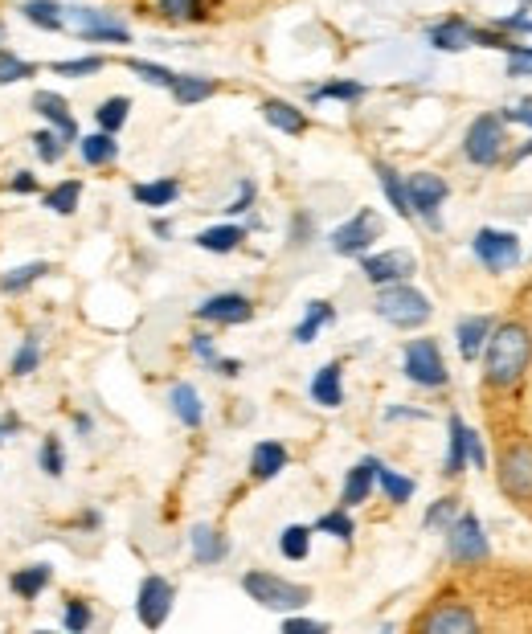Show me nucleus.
<instances>
[{"instance_id": "obj_6", "label": "nucleus", "mask_w": 532, "mask_h": 634, "mask_svg": "<svg viewBox=\"0 0 532 634\" xmlns=\"http://www.w3.org/2000/svg\"><path fill=\"white\" fill-rule=\"evenodd\" d=\"M487 553H492V545H487V532H483L479 516L459 512L455 524L447 528V557L455 565H479V561H487Z\"/></svg>"}, {"instance_id": "obj_3", "label": "nucleus", "mask_w": 532, "mask_h": 634, "mask_svg": "<svg viewBox=\"0 0 532 634\" xmlns=\"http://www.w3.org/2000/svg\"><path fill=\"white\" fill-rule=\"evenodd\" d=\"M373 311L381 315L385 324L406 328V332H410V328H422L430 315H434L430 299H426L418 287H410V283H385V287H377Z\"/></svg>"}, {"instance_id": "obj_7", "label": "nucleus", "mask_w": 532, "mask_h": 634, "mask_svg": "<svg viewBox=\"0 0 532 634\" xmlns=\"http://www.w3.org/2000/svg\"><path fill=\"white\" fill-rule=\"evenodd\" d=\"M377 238H381V217L373 209H357L344 225H336L328 242L340 258H361V254H369V246Z\"/></svg>"}, {"instance_id": "obj_11", "label": "nucleus", "mask_w": 532, "mask_h": 634, "mask_svg": "<svg viewBox=\"0 0 532 634\" xmlns=\"http://www.w3.org/2000/svg\"><path fill=\"white\" fill-rule=\"evenodd\" d=\"M66 25L82 37V41H115V45H127L131 41V29L111 17V13H99V9H66Z\"/></svg>"}, {"instance_id": "obj_34", "label": "nucleus", "mask_w": 532, "mask_h": 634, "mask_svg": "<svg viewBox=\"0 0 532 634\" xmlns=\"http://www.w3.org/2000/svg\"><path fill=\"white\" fill-rule=\"evenodd\" d=\"M377 487L385 491V500L389 504H410L414 500V491H418V483L410 479V475H402V471H393V467H377Z\"/></svg>"}, {"instance_id": "obj_39", "label": "nucleus", "mask_w": 532, "mask_h": 634, "mask_svg": "<svg viewBox=\"0 0 532 634\" xmlns=\"http://www.w3.org/2000/svg\"><path fill=\"white\" fill-rule=\"evenodd\" d=\"M324 99H336V103H361V99H365V82H352V78L324 82V86L312 90V103H324Z\"/></svg>"}, {"instance_id": "obj_40", "label": "nucleus", "mask_w": 532, "mask_h": 634, "mask_svg": "<svg viewBox=\"0 0 532 634\" xmlns=\"http://www.w3.org/2000/svg\"><path fill=\"white\" fill-rule=\"evenodd\" d=\"M312 532H324V536H336V540H348L357 536V524H352V508H332V512H324L316 524H312Z\"/></svg>"}, {"instance_id": "obj_56", "label": "nucleus", "mask_w": 532, "mask_h": 634, "mask_svg": "<svg viewBox=\"0 0 532 634\" xmlns=\"http://www.w3.org/2000/svg\"><path fill=\"white\" fill-rule=\"evenodd\" d=\"M9 189H13V193H37V176H33V172H17V176L9 180Z\"/></svg>"}, {"instance_id": "obj_12", "label": "nucleus", "mask_w": 532, "mask_h": 634, "mask_svg": "<svg viewBox=\"0 0 532 634\" xmlns=\"http://www.w3.org/2000/svg\"><path fill=\"white\" fill-rule=\"evenodd\" d=\"M361 270L373 287L385 283H410V275H418V258L410 250H385V254H361Z\"/></svg>"}, {"instance_id": "obj_18", "label": "nucleus", "mask_w": 532, "mask_h": 634, "mask_svg": "<svg viewBox=\"0 0 532 634\" xmlns=\"http://www.w3.org/2000/svg\"><path fill=\"white\" fill-rule=\"evenodd\" d=\"M377 467H381V459H361L357 467H352L348 475H344V487H340V508H357V504H365L369 495H373V483H377Z\"/></svg>"}, {"instance_id": "obj_13", "label": "nucleus", "mask_w": 532, "mask_h": 634, "mask_svg": "<svg viewBox=\"0 0 532 634\" xmlns=\"http://www.w3.org/2000/svg\"><path fill=\"white\" fill-rule=\"evenodd\" d=\"M500 487L512 500H532V442H512L500 455Z\"/></svg>"}, {"instance_id": "obj_32", "label": "nucleus", "mask_w": 532, "mask_h": 634, "mask_svg": "<svg viewBox=\"0 0 532 634\" xmlns=\"http://www.w3.org/2000/svg\"><path fill=\"white\" fill-rule=\"evenodd\" d=\"M332 320H336L332 303L328 299H312V303H307V311H303V320L295 324V344H312L320 336V328H328Z\"/></svg>"}, {"instance_id": "obj_61", "label": "nucleus", "mask_w": 532, "mask_h": 634, "mask_svg": "<svg viewBox=\"0 0 532 634\" xmlns=\"http://www.w3.org/2000/svg\"><path fill=\"white\" fill-rule=\"evenodd\" d=\"M152 230H156L160 238H168V234H172V225H168V221H152Z\"/></svg>"}, {"instance_id": "obj_46", "label": "nucleus", "mask_w": 532, "mask_h": 634, "mask_svg": "<svg viewBox=\"0 0 532 634\" xmlns=\"http://www.w3.org/2000/svg\"><path fill=\"white\" fill-rule=\"evenodd\" d=\"M33 74H37L33 62H25V58H17V54H9V50H0V86L25 82V78H33Z\"/></svg>"}, {"instance_id": "obj_22", "label": "nucleus", "mask_w": 532, "mask_h": 634, "mask_svg": "<svg viewBox=\"0 0 532 634\" xmlns=\"http://www.w3.org/2000/svg\"><path fill=\"white\" fill-rule=\"evenodd\" d=\"M168 405H172L176 422H181V426H189V430H197V426L205 422V405H201V393H197L189 381H176V385L168 389Z\"/></svg>"}, {"instance_id": "obj_19", "label": "nucleus", "mask_w": 532, "mask_h": 634, "mask_svg": "<svg viewBox=\"0 0 532 634\" xmlns=\"http://www.w3.org/2000/svg\"><path fill=\"white\" fill-rule=\"evenodd\" d=\"M189 545H193V561L197 565H221L230 557V540L221 536V528H213V524H193Z\"/></svg>"}, {"instance_id": "obj_21", "label": "nucleus", "mask_w": 532, "mask_h": 634, "mask_svg": "<svg viewBox=\"0 0 532 634\" xmlns=\"http://www.w3.org/2000/svg\"><path fill=\"white\" fill-rule=\"evenodd\" d=\"M287 446L283 442H275V438H266V442H258L254 450H250V475L258 479V483H266V479H275L279 471H287Z\"/></svg>"}, {"instance_id": "obj_26", "label": "nucleus", "mask_w": 532, "mask_h": 634, "mask_svg": "<svg viewBox=\"0 0 532 634\" xmlns=\"http://www.w3.org/2000/svg\"><path fill=\"white\" fill-rule=\"evenodd\" d=\"M373 172H377V180H381V189H385V197H389V205L397 209V217H414V209H410V193H406V176L397 172L393 164H385V160H377L373 164Z\"/></svg>"}, {"instance_id": "obj_10", "label": "nucleus", "mask_w": 532, "mask_h": 634, "mask_svg": "<svg viewBox=\"0 0 532 634\" xmlns=\"http://www.w3.org/2000/svg\"><path fill=\"white\" fill-rule=\"evenodd\" d=\"M172 602H176V590H172V581L160 577V573H148L140 581V594H136V614L148 630H160L172 614Z\"/></svg>"}, {"instance_id": "obj_30", "label": "nucleus", "mask_w": 532, "mask_h": 634, "mask_svg": "<svg viewBox=\"0 0 532 634\" xmlns=\"http://www.w3.org/2000/svg\"><path fill=\"white\" fill-rule=\"evenodd\" d=\"M50 581H54V569L50 565H25V569H17L13 573V594L17 598H25V602H33V598H41L50 590Z\"/></svg>"}, {"instance_id": "obj_48", "label": "nucleus", "mask_w": 532, "mask_h": 634, "mask_svg": "<svg viewBox=\"0 0 532 634\" xmlns=\"http://www.w3.org/2000/svg\"><path fill=\"white\" fill-rule=\"evenodd\" d=\"M91 622H95L91 602H82V598H70V602H66V610H62V626H66V630L82 634V630H91Z\"/></svg>"}, {"instance_id": "obj_36", "label": "nucleus", "mask_w": 532, "mask_h": 634, "mask_svg": "<svg viewBox=\"0 0 532 634\" xmlns=\"http://www.w3.org/2000/svg\"><path fill=\"white\" fill-rule=\"evenodd\" d=\"M279 553L287 561H307V553H312V528H307V524H287L279 532Z\"/></svg>"}, {"instance_id": "obj_63", "label": "nucleus", "mask_w": 532, "mask_h": 634, "mask_svg": "<svg viewBox=\"0 0 532 634\" xmlns=\"http://www.w3.org/2000/svg\"><path fill=\"white\" fill-rule=\"evenodd\" d=\"M0 442H5V426H0Z\"/></svg>"}, {"instance_id": "obj_35", "label": "nucleus", "mask_w": 532, "mask_h": 634, "mask_svg": "<svg viewBox=\"0 0 532 634\" xmlns=\"http://www.w3.org/2000/svg\"><path fill=\"white\" fill-rule=\"evenodd\" d=\"M41 275H50V262H25V266H13V270H5V275H0V291H5V295H21V291H29Z\"/></svg>"}, {"instance_id": "obj_23", "label": "nucleus", "mask_w": 532, "mask_h": 634, "mask_svg": "<svg viewBox=\"0 0 532 634\" xmlns=\"http://www.w3.org/2000/svg\"><path fill=\"white\" fill-rule=\"evenodd\" d=\"M168 95L181 103V107H197L205 99L217 95V78H205V74H176V82L168 86Z\"/></svg>"}, {"instance_id": "obj_27", "label": "nucleus", "mask_w": 532, "mask_h": 634, "mask_svg": "<svg viewBox=\"0 0 532 634\" xmlns=\"http://www.w3.org/2000/svg\"><path fill=\"white\" fill-rule=\"evenodd\" d=\"M467 430L471 426L459 414H451V422H447L451 442H447V459H442V475H447V479H455V475L467 471Z\"/></svg>"}, {"instance_id": "obj_45", "label": "nucleus", "mask_w": 532, "mask_h": 634, "mask_svg": "<svg viewBox=\"0 0 532 634\" xmlns=\"http://www.w3.org/2000/svg\"><path fill=\"white\" fill-rule=\"evenodd\" d=\"M37 365H41V340H37V336H25L21 348L13 352L9 373H13V377H29V373H37Z\"/></svg>"}, {"instance_id": "obj_9", "label": "nucleus", "mask_w": 532, "mask_h": 634, "mask_svg": "<svg viewBox=\"0 0 532 634\" xmlns=\"http://www.w3.org/2000/svg\"><path fill=\"white\" fill-rule=\"evenodd\" d=\"M406 193H410V209L430 225V230H438V225H442L438 209H442V201L451 197L447 180H442L438 172H414V176H406Z\"/></svg>"}, {"instance_id": "obj_29", "label": "nucleus", "mask_w": 532, "mask_h": 634, "mask_svg": "<svg viewBox=\"0 0 532 634\" xmlns=\"http://www.w3.org/2000/svg\"><path fill=\"white\" fill-rule=\"evenodd\" d=\"M131 197H136L144 209H168L176 197H181V180L160 176V180H148V185H131Z\"/></svg>"}, {"instance_id": "obj_5", "label": "nucleus", "mask_w": 532, "mask_h": 634, "mask_svg": "<svg viewBox=\"0 0 532 634\" xmlns=\"http://www.w3.org/2000/svg\"><path fill=\"white\" fill-rule=\"evenodd\" d=\"M402 369H406V377H410L414 385H422V389H442V385L451 381L447 360H442V348H438L430 336L406 344V352H402Z\"/></svg>"}, {"instance_id": "obj_37", "label": "nucleus", "mask_w": 532, "mask_h": 634, "mask_svg": "<svg viewBox=\"0 0 532 634\" xmlns=\"http://www.w3.org/2000/svg\"><path fill=\"white\" fill-rule=\"evenodd\" d=\"M156 13L172 25H193L205 21V0H156Z\"/></svg>"}, {"instance_id": "obj_4", "label": "nucleus", "mask_w": 532, "mask_h": 634, "mask_svg": "<svg viewBox=\"0 0 532 634\" xmlns=\"http://www.w3.org/2000/svg\"><path fill=\"white\" fill-rule=\"evenodd\" d=\"M508 152V127H504V115L496 111H483L471 119L467 135H463V156L475 164V168H496Z\"/></svg>"}, {"instance_id": "obj_44", "label": "nucleus", "mask_w": 532, "mask_h": 634, "mask_svg": "<svg viewBox=\"0 0 532 634\" xmlns=\"http://www.w3.org/2000/svg\"><path fill=\"white\" fill-rule=\"evenodd\" d=\"M33 152H37V160L58 164V160L66 156V135H62V131H54V127L37 131V135H33Z\"/></svg>"}, {"instance_id": "obj_49", "label": "nucleus", "mask_w": 532, "mask_h": 634, "mask_svg": "<svg viewBox=\"0 0 532 634\" xmlns=\"http://www.w3.org/2000/svg\"><path fill=\"white\" fill-rule=\"evenodd\" d=\"M107 66V58H70V62H54L50 70L62 74V78H91Z\"/></svg>"}, {"instance_id": "obj_1", "label": "nucleus", "mask_w": 532, "mask_h": 634, "mask_svg": "<svg viewBox=\"0 0 532 634\" xmlns=\"http://www.w3.org/2000/svg\"><path fill=\"white\" fill-rule=\"evenodd\" d=\"M528 365H532L528 324H520V320L496 324L492 336H487V348H483V381L500 393H508L528 377Z\"/></svg>"}, {"instance_id": "obj_43", "label": "nucleus", "mask_w": 532, "mask_h": 634, "mask_svg": "<svg viewBox=\"0 0 532 634\" xmlns=\"http://www.w3.org/2000/svg\"><path fill=\"white\" fill-rule=\"evenodd\" d=\"M37 467L46 471L50 479H62V471H66V450H62V438H58V434H50L46 442H41V450H37Z\"/></svg>"}, {"instance_id": "obj_20", "label": "nucleus", "mask_w": 532, "mask_h": 634, "mask_svg": "<svg viewBox=\"0 0 532 634\" xmlns=\"http://www.w3.org/2000/svg\"><path fill=\"white\" fill-rule=\"evenodd\" d=\"M492 328H496L492 315H463L459 328H455L459 356H463V360H479L483 348H487V336H492Z\"/></svg>"}, {"instance_id": "obj_42", "label": "nucleus", "mask_w": 532, "mask_h": 634, "mask_svg": "<svg viewBox=\"0 0 532 634\" xmlns=\"http://www.w3.org/2000/svg\"><path fill=\"white\" fill-rule=\"evenodd\" d=\"M123 66L136 74L140 82H148V86H164V90H168V86L176 82V70H168V66H160V62H148V58H127Z\"/></svg>"}, {"instance_id": "obj_16", "label": "nucleus", "mask_w": 532, "mask_h": 634, "mask_svg": "<svg viewBox=\"0 0 532 634\" xmlns=\"http://www.w3.org/2000/svg\"><path fill=\"white\" fill-rule=\"evenodd\" d=\"M475 29L479 25H471L467 17H447V21H438V25L426 29V41H430V50H438V54H463V50L475 45Z\"/></svg>"}, {"instance_id": "obj_58", "label": "nucleus", "mask_w": 532, "mask_h": 634, "mask_svg": "<svg viewBox=\"0 0 532 634\" xmlns=\"http://www.w3.org/2000/svg\"><path fill=\"white\" fill-rule=\"evenodd\" d=\"M213 369H217L221 377H238V373H242V365H238L234 356H217V360H213Z\"/></svg>"}, {"instance_id": "obj_47", "label": "nucleus", "mask_w": 532, "mask_h": 634, "mask_svg": "<svg viewBox=\"0 0 532 634\" xmlns=\"http://www.w3.org/2000/svg\"><path fill=\"white\" fill-rule=\"evenodd\" d=\"M459 512H463V508H459L455 495H442V500H434L430 512H426V528H451Z\"/></svg>"}, {"instance_id": "obj_24", "label": "nucleus", "mask_w": 532, "mask_h": 634, "mask_svg": "<svg viewBox=\"0 0 532 634\" xmlns=\"http://www.w3.org/2000/svg\"><path fill=\"white\" fill-rule=\"evenodd\" d=\"M262 119L271 123L275 131H283V135H303L307 131V111H299L287 99H266L262 103Z\"/></svg>"}, {"instance_id": "obj_17", "label": "nucleus", "mask_w": 532, "mask_h": 634, "mask_svg": "<svg viewBox=\"0 0 532 634\" xmlns=\"http://www.w3.org/2000/svg\"><path fill=\"white\" fill-rule=\"evenodd\" d=\"M29 107L46 119V127L62 131L66 135V144H78V119L70 115V103L58 95V90H37V95L29 99Z\"/></svg>"}, {"instance_id": "obj_62", "label": "nucleus", "mask_w": 532, "mask_h": 634, "mask_svg": "<svg viewBox=\"0 0 532 634\" xmlns=\"http://www.w3.org/2000/svg\"><path fill=\"white\" fill-rule=\"evenodd\" d=\"M0 45H5V21H0Z\"/></svg>"}, {"instance_id": "obj_57", "label": "nucleus", "mask_w": 532, "mask_h": 634, "mask_svg": "<svg viewBox=\"0 0 532 634\" xmlns=\"http://www.w3.org/2000/svg\"><path fill=\"white\" fill-rule=\"evenodd\" d=\"M303 238H312V221H307V213L295 217V234H291V246H303Z\"/></svg>"}, {"instance_id": "obj_25", "label": "nucleus", "mask_w": 532, "mask_h": 634, "mask_svg": "<svg viewBox=\"0 0 532 634\" xmlns=\"http://www.w3.org/2000/svg\"><path fill=\"white\" fill-rule=\"evenodd\" d=\"M78 156L91 168H107L119 160V144L111 131H91V135H78Z\"/></svg>"}, {"instance_id": "obj_31", "label": "nucleus", "mask_w": 532, "mask_h": 634, "mask_svg": "<svg viewBox=\"0 0 532 634\" xmlns=\"http://www.w3.org/2000/svg\"><path fill=\"white\" fill-rule=\"evenodd\" d=\"M21 13H25V21L33 29H46V33H62L66 29V9L58 5V0H25Z\"/></svg>"}, {"instance_id": "obj_8", "label": "nucleus", "mask_w": 532, "mask_h": 634, "mask_svg": "<svg viewBox=\"0 0 532 634\" xmlns=\"http://www.w3.org/2000/svg\"><path fill=\"white\" fill-rule=\"evenodd\" d=\"M471 254L492 270V275H504L520 262V238L508 234V230H492V225H483V230L471 238Z\"/></svg>"}, {"instance_id": "obj_52", "label": "nucleus", "mask_w": 532, "mask_h": 634, "mask_svg": "<svg viewBox=\"0 0 532 634\" xmlns=\"http://www.w3.org/2000/svg\"><path fill=\"white\" fill-rule=\"evenodd\" d=\"M467 463L479 467V471L487 467V446H483V438L475 430H467Z\"/></svg>"}, {"instance_id": "obj_51", "label": "nucleus", "mask_w": 532, "mask_h": 634, "mask_svg": "<svg viewBox=\"0 0 532 634\" xmlns=\"http://www.w3.org/2000/svg\"><path fill=\"white\" fill-rule=\"evenodd\" d=\"M328 622H316V618H283V634H324Z\"/></svg>"}, {"instance_id": "obj_54", "label": "nucleus", "mask_w": 532, "mask_h": 634, "mask_svg": "<svg viewBox=\"0 0 532 634\" xmlns=\"http://www.w3.org/2000/svg\"><path fill=\"white\" fill-rule=\"evenodd\" d=\"M254 193H258V189H254V180H242V189H238V197L230 201V209H226V213H234V217H238V213H246V209L254 205Z\"/></svg>"}, {"instance_id": "obj_60", "label": "nucleus", "mask_w": 532, "mask_h": 634, "mask_svg": "<svg viewBox=\"0 0 532 634\" xmlns=\"http://www.w3.org/2000/svg\"><path fill=\"white\" fill-rule=\"evenodd\" d=\"M74 430H78V434H91V418H86V414H74Z\"/></svg>"}, {"instance_id": "obj_55", "label": "nucleus", "mask_w": 532, "mask_h": 634, "mask_svg": "<svg viewBox=\"0 0 532 634\" xmlns=\"http://www.w3.org/2000/svg\"><path fill=\"white\" fill-rule=\"evenodd\" d=\"M193 352H197L201 360H209V365H213V360H217V348H213V336H205V332H197V336H193Z\"/></svg>"}, {"instance_id": "obj_53", "label": "nucleus", "mask_w": 532, "mask_h": 634, "mask_svg": "<svg viewBox=\"0 0 532 634\" xmlns=\"http://www.w3.org/2000/svg\"><path fill=\"white\" fill-rule=\"evenodd\" d=\"M500 115H504V123H524V127H532V99H520V103L504 107Z\"/></svg>"}, {"instance_id": "obj_33", "label": "nucleus", "mask_w": 532, "mask_h": 634, "mask_svg": "<svg viewBox=\"0 0 532 634\" xmlns=\"http://www.w3.org/2000/svg\"><path fill=\"white\" fill-rule=\"evenodd\" d=\"M242 242H246L242 225H209V230L197 234V246L209 250V254H234Z\"/></svg>"}, {"instance_id": "obj_41", "label": "nucleus", "mask_w": 532, "mask_h": 634, "mask_svg": "<svg viewBox=\"0 0 532 634\" xmlns=\"http://www.w3.org/2000/svg\"><path fill=\"white\" fill-rule=\"evenodd\" d=\"M78 197H82V180H62L46 193V209H54L58 217H70L78 209Z\"/></svg>"}, {"instance_id": "obj_28", "label": "nucleus", "mask_w": 532, "mask_h": 634, "mask_svg": "<svg viewBox=\"0 0 532 634\" xmlns=\"http://www.w3.org/2000/svg\"><path fill=\"white\" fill-rule=\"evenodd\" d=\"M312 401L324 405V410H340V405H344V377H340L336 360L312 377Z\"/></svg>"}, {"instance_id": "obj_38", "label": "nucleus", "mask_w": 532, "mask_h": 634, "mask_svg": "<svg viewBox=\"0 0 532 634\" xmlns=\"http://www.w3.org/2000/svg\"><path fill=\"white\" fill-rule=\"evenodd\" d=\"M127 115H131V99H127V95H111V99H103V103H99L95 123H99V131L119 135V131H123V123H127Z\"/></svg>"}, {"instance_id": "obj_50", "label": "nucleus", "mask_w": 532, "mask_h": 634, "mask_svg": "<svg viewBox=\"0 0 532 634\" xmlns=\"http://www.w3.org/2000/svg\"><path fill=\"white\" fill-rule=\"evenodd\" d=\"M508 78H532V45H524L520 37L508 50Z\"/></svg>"}, {"instance_id": "obj_59", "label": "nucleus", "mask_w": 532, "mask_h": 634, "mask_svg": "<svg viewBox=\"0 0 532 634\" xmlns=\"http://www.w3.org/2000/svg\"><path fill=\"white\" fill-rule=\"evenodd\" d=\"M528 156H532V140H528V144H520V148L512 152V164H524Z\"/></svg>"}, {"instance_id": "obj_2", "label": "nucleus", "mask_w": 532, "mask_h": 634, "mask_svg": "<svg viewBox=\"0 0 532 634\" xmlns=\"http://www.w3.org/2000/svg\"><path fill=\"white\" fill-rule=\"evenodd\" d=\"M242 590L262 606V610H279V614H295L312 602V590L299 581H287L279 573H266V569H250L242 573Z\"/></svg>"}, {"instance_id": "obj_15", "label": "nucleus", "mask_w": 532, "mask_h": 634, "mask_svg": "<svg viewBox=\"0 0 532 634\" xmlns=\"http://www.w3.org/2000/svg\"><path fill=\"white\" fill-rule=\"evenodd\" d=\"M418 630L422 634H471V630H479V618L463 602H438L430 614L418 618Z\"/></svg>"}, {"instance_id": "obj_14", "label": "nucleus", "mask_w": 532, "mask_h": 634, "mask_svg": "<svg viewBox=\"0 0 532 634\" xmlns=\"http://www.w3.org/2000/svg\"><path fill=\"white\" fill-rule=\"evenodd\" d=\"M197 320L205 324H221V328H234V324H246L254 320V303L238 291H221V295H209L201 307H197Z\"/></svg>"}]
</instances>
